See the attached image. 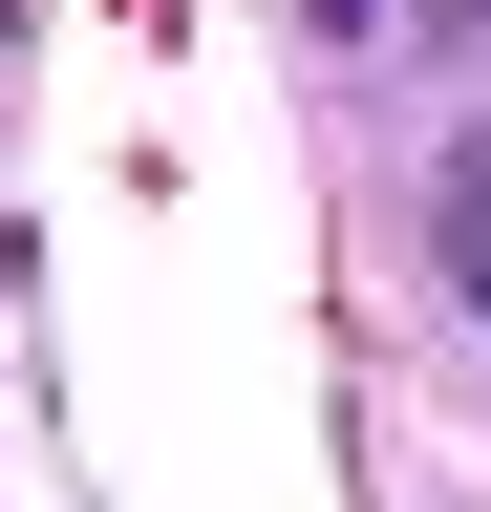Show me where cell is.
<instances>
[{"mask_svg": "<svg viewBox=\"0 0 491 512\" xmlns=\"http://www.w3.org/2000/svg\"><path fill=\"white\" fill-rule=\"evenodd\" d=\"M299 22H321V43H363V22H385V0H299Z\"/></svg>", "mask_w": 491, "mask_h": 512, "instance_id": "7a4b0ae2", "label": "cell"}, {"mask_svg": "<svg viewBox=\"0 0 491 512\" xmlns=\"http://www.w3.org/2000/svg\"><path fill=\"white\" fill-rule=\"evenodd\" d=\"M427 235H449V299L491 320V128H470V150H449V192H427Z\"/></svg>", "mask_w": 491, "mask_h": 512, "instance_id": "6da1fadb", "label": "cell"}]
</instances>
